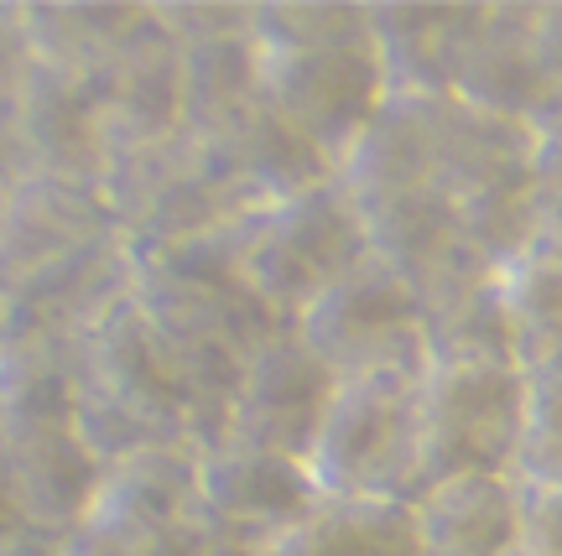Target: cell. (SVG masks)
I'll return each mask as SVG.
<instances>
[{
  "label": "cell",
  "mask_w": 562,
  "mask_h": 556,
  "mask_svg": "<svg viewBox=\"0 0 562 556\" xmlns=\"http://www.w3.org/2000/svg\"><path fill=\"white\" fill-rule=\"evenodd\" d=\"M74 385H79L83 442L115 463L140 447H214L220 421L199 396L178 349L125 292L89 322L74 343Z\"/></svg>",
  "instance_id": "cell-1"
},
{
  "label": "cell",
  "mask_w": 562,
  "mask_h": 556,
  "mask_svg": "<svg viewBox=\"0 0 562 556\" xmlns=\"http://www.w3.org/2000/svg\"><path fill=\"white\" fill-rule=\"evenodd\" d=\"M261 100L339 161L381 115L385 73L370 5H250Z\"/></svg>",
  "instance_id": "cell-2"
},
{
  "label": "cell",
  "mask_w": 562,
  "mask_h": 556,
  "mask_svg": "<svg viewBox=\"0 0 562 556\" xmlns=\"http://www.w3.org/2000/svg\"><path fill=\"white\" fill-rule=\"evenodd\" d=\"M537 167L542 140L521 120H501L442 100L438 115V188L453 203L463 245L501 271L516 260L537 224Z\"/></svg>",
  "instance_id": "cell-3"
},
{
  "label": "cell",
  "mask_w": 562,
  "mask_h": 556,
  "mask_svg": "<svg viewBox=\"0 0 562 556\" xmlns=\"http://www.w3.org/2000/svg\"><path fill=\"white\" fill-rule=\"evenodd\" d=\"M229 250H235L245 286L286 328L370 256L360 214L344 198L339 182H323L302 198L240 214L229 224Z\"/></svg>",
  "instance_id": "cell-4"
},
{
  "label": "cell",
  "mask_w": 562,
  "mask_h": 556,
  "mask_svg": "<svg viewBox=\"0 0 562 556\" xmlns=\"http://www.w3.org/2000/svg\"><path fill=\"white\" fill-rule=\"evenodd\" d=\"M526 442V375L516 364L427 359L417 385V495L448 478H516Z\"/></svg>",
  "instance_id": "cell-5"
},
{
  "label": "cell",
  "mask_w": 562,
  "mask_h": 556,
  "mask_svg": "<svg viewBox=\"0 0 562 556\" xmlns=\"http://www.w3.org/2000/svg\"><path fill=\"white\" fill-rule=\"evenodd\" d=\"M417 385L422 370L349 375L334 385L307 478L328 499H417Z\"/></svg>",
  "instance_id": "cell-6"
},
{
  "label": "cell",
  "mask_w": 562,
  "mask_h": 556,
  "mask_svg": "<svg viewBox=\"0 0 562 556\" xmlns=\"http://www.w3.org/2000/svg\"><path fill=\"white\" fill-rule=\"evenodd\" d=\"M292 328L334 370V379L427 370V328H422L417 292L375 256H364L339 286H328Z\"/></svg>",
  "instance_id": "cell-7"
},
{
  "label": "cell",
  "mask_w": 562,
  "mask_h": 556,
  "mask_svg": "<svg viewBox=\"0 0 562 556\" xmlns=\"http://www.w3.org/2000/svg\"><path fill=\"white\" fill-rule=\"evenodd\" d=\"M334 385H339L334 370L302 343L297 328H281L245 359L229 411H224L220 442L292 457L307 468V453H313V438L328 417Z\"/></svg>",
  "instance_id": "cell-8"
},
{
  "label": "cell",
  "mask_w": 562,
  "mask_h": 556,
  "mask_svg": "<svg viewBox=\"0 0 562 556\" xmlns=\"http://www.w3.org/2000/svg\"><path fill=\"white\" fill-rule=\"evenodd\" d=\"M318 489L302 463L235 442H214L199 453V520L224 546L271 552L297 531Z\"/></svg>",
  "instance_id": "cell-9"
},
{
  "label": "cell",
  "mask_w": 562,
  "mask_h": 556,
  "mask_svg": "<svg viewBox=\"0 0 562 556\" xmlns=\"http://www.w3.org/2000/svg\"><path fill=\"white\" fill-rule=\"evenodd\" d=\"M182 63V110L193 136H214L261 104L250 5H167Z\"/></svg>",
  "instance_id": "cell-10"
},
{
  "label": "cell",
  "mask_w": 562,
  "mask_h": 556,
  "mask_svg": "<svg viewBox=\"0 0 562 556\" xmlns=\"http://www.w3.org/2000/svg\"><path fill=\"white\" fill-rule=\"evenodd\" d=\"M484 5H370V32L381 53L385 94L453 100L463 53L474 42Z\"/></svg>",
  "instance_id": "cell-11"
},
{
  "label": "cell",
  "mask_w": 562,
  "mask_h": 556,
  "mask_svg": "<svg viewBox=\"0 0 562 556\" xmlns=\"http://www.w3.org/2000/svg\"><path fill=\"white\" fill-rule=\"evenodd\" d=\"M422 556H510L521 541V478H448L412 499Z\"/></svg>",
  "instance_id": "cell-12"
},
{
  "label": "cell",
  "mask_w": 562,
  "mask_h": 556,
  "mask_svg": "<svg viewBox=\"0 0 562 556\" xmlns=\"http://www.w3.org/2000/svg\"><path fill=\"white\" fill-rule=\"evenodd\" d=\"M453 100L469 110L501 120H537L542 104V73H537V47H531V5H484L474 42L463 53Z\"/></svg>",
  "instance_id": "cell-13"
},
{
  "label": "cell",
  "mask_w": 562,
  "mask_h": 556,
  "mask_svg": "<svg viewBox=\"0 0 562 556\" xmlns=\"http://www.w3.org/2000/svg\"><path fill=\"white\" fill-rule=\"evenodd\" d=\"M266 556H422L417 515L396 499H328Z\"/></svg>",
  "instance_id": "cell-14"
},
{
  "label": "cell",
  "mask_w": 562,
  "mask_h": 556,
  "mask_svg": "<svg viewBox=\"0 0 562 556\" xmlns=\"http://www.w3.org/2000/svg\"><path fill=\"white\" fill-rule=\"evenodd\" d=\"M495 276H501V307L510 349H516V370L531 375L562 354V256L526 245Z\"/></svg>",
  "instance_id": "cell-15"
},
{
  "label": "cell",
  "mask_w": 562,
  "mask_h": 556,
  "mask_svg": "<svg viewBox=\"0 0 562 556\" xmlns=\"http://www.w3.org/2000/svg\"><path fill=\"white\" fill-rule=\"evenodd\" d=\"M521 484H562V354L526 375Z\"/></svg>",
  "instance_id": "cell-16"
},
{
  "label": "cell",
  "mask_w": 562,
  "mask_h": 556,
  "mask_svg": "<svg viewBox=\"0 0 562 556\" xmlns=\"http://www.w3.org/2000/svg\"><path fill=\"white\" fill-rule=\"evenodd\" d=\"M531 47H537V73H542V104H537L531 131L542 146L562 151V0L531 5Z\"/></svg>",
  "instance_id": "cell-17"
},
{
  "label": "cell",
  "mask_w": 562,
  "mask_h": 556,
  "mask_svg": "<svg viewBox=\"0 0 562 556\" xmlns=\"http://www.w3.org/2000/svg\"><path fill=\"white\" fill-rule=\"evenodd\" d=\"M521 546L562 556V484H521Z\"/></svg>",
  "instance_id": "cell-18"
},
{
  "label": "cell",
  "mask_w": 562,
  "mask_h": 556,
  "mask_svg": "<svg viewBox=\"0 0 562 556\" xmlns=\"http://www.w3.org/2000/svg\"><path fill=\"white\" fill-rule=\"evenodd\" d=\"M526 245H542L562 256V151L542 146V167H537V224Z\"/></svg>",
  "instance_id": "cell-19"
},
{
  "label": "cell",
  "mask_w": 562,
  "mask_h": 556,
  "mask_svg": "<svg viewBox=\"0 0 562 556\" xmlns=\"http://www.w3.org/2000/svg\"><path fill=\"white\" fill-rule=\"evenodd\" d=\"M26 68H32V47L21 32V5H11V11H0V125L11 115V100H16Z\"/></svg>",
  "instance_id": "cell-20"
},
{
  "label": "cell",
  "mask_w": 562,
  "mask_h": 556,
  "mask_svg": "<svg viewBox=\"0 0 562 556\" xmlns=\"http://www.w3.org/2000/svg\"><path fill=\"white\" fill-rule=\"evenodd\" d=\"M0 556H63L58 552V541H42V536H26V541H16V546H5Z\"/></svg>",
  "instance_id": "cell-21"
},
{
  "label": "cell",
  "mask_w": 562,
  "mask_h": 556,
  "mask_svg": "<svg viewBox=\"0 0 562 556\" xmlns=\"http://www.w3.org/2000/svg\"><path fill=\"white\" fill-rule=\"evenodd\" d=\"M5 193H11V172L0 167V208H5Z\"/></svg>",
  "instance_id": "cell-22"
}]
</instances>
